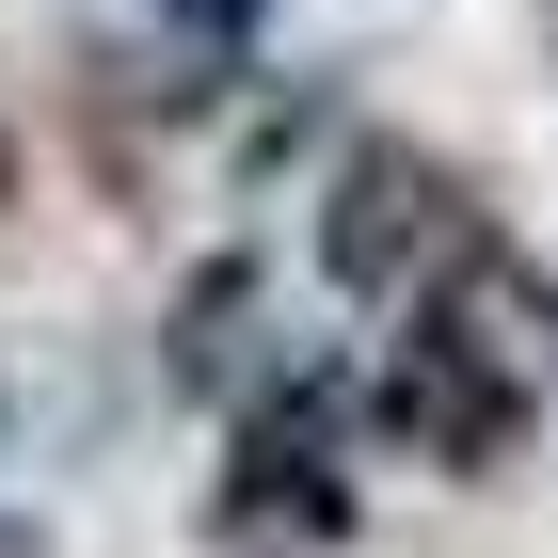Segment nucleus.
<instances>
[{"label": "nucleus", "instance_id": "20e7f679", "mask_svg": "<svg viewBox=\"0 0 558 558\" xmlns=\"http://www.w3.org/2000/svg\"><path fill=\"white\" fill-rule=\"evenodd\" d=\"M256 288H271V271L240 256V240L175 288V319H160V384H175V399H223V384H240V351H256Z\"/></svg>", "mask_w": 558, "mask_h": 558}, {"label": "nucleus", "instance_id": "39448f33", "mask_svg": "<svg viewBox=\"0 0 558 558\" xmlns=\"http://www.w3.org/2000/svg\"><path fill=\"white\" fill-rule=\"evenodd\" d=\"M160 16H175L192 48H208V64H240V48L271 33V0H160Z\"/></svg>", "mask_w": 558, "mask_h": 558}, {"label": "nucleus", "instance_id": "423d86ee", "mask_svg": "<svg viewBox=\"0 0 558 558\" xmlns=\"http://www.w3.org/2000/svg\"><path fill=\"white\" fill-rule=\"evenodd\" d=\"M543 33H558V0H543Z\"/></svg>", "mask_w": 558, "mask_h": 558}, {"label": "nucleus", "instance_id": "7ed1b4c3", "mask_svg": "<svg viewBox=\"0 0 558 558\" xmlns=\"http://www.w3.org/2000/svg\"><path fill=\"white\" fill-rule=\"evenodd\" d=\"M223 526L240 543H351V384L336 367H288V384L240 399V447H223Z\"/></svg>", "mask_w": 558, "mask_h": 558}, {"label": "nucleus", "instance_id": "f03ea898", "mask_svg": "<svg viewBox=\"0 0 558 558\" xmlns=\"http://www.w3.org/2000/svg\"><path fill=\"white\" fill-rule=\"evenodd\" d=\"M495 256V223L463 208V175L430 160V144H399V129H367V144H336L319 160V288L336 303H430V288H463V271Z\"/></svg>", "mask_w": 558, "mask_h": 558}, {"label": "nucleus", "instance_id": "f257e3e1", "mask_svg": "<svg viewBox=\"0 0 558 558\" xmlns=\"http://www.w3.org/2000/svg\"><path fill=\"white\" fill-rule=\"evenodd\" d=\"M495 256H511V240H495ZM495 256H478V271H495ZM478 271H463V288H430V303H399V319H384V384H367V415H384L430 478H511L526 430H543L526 351L478 319Z\"/></svg>", "mask_w": 558, "mask_h": 558}]
</instances>
